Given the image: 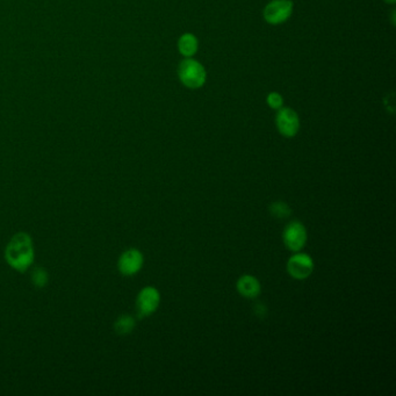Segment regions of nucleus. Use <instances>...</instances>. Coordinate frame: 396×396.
<instances>
[{"label":"nucleus","instance_id":"obj_1","mask_svg":"<svg viewBox=\"0 0 396 396\" xmlns=\"http://www.w3.org/2000/svg\"><path fill=\"white\" fill-rule=\"evenodd\" d=\"M5 261L11 268L25 273L33 266L35 261V247L31 235L20 231L13 235L5 247Z\"/></svg>","mask_w":396,"mask_h":396},{"label":"nucleus","instance_id":"obj_2","mask_svg":"<svg viewBox=\"0 0 396 396\" xmlns=\"http://www.w3.org/2000/svg\"><path fill=\"white\" fill-rule=\"evenodd\" d=\"M178 76L182 84L192 90L203 88L207 79L206 69L192 57H186L180 62Z\"/></svg>","mask_w":396,"mask_h":396},{"label":"nucleus","instance_id":"obj_3","mask_svg":"<svg viewBox=\"0 0 396 396\" xmlns=\"http://www.w3.org/2000/svg\"><path fill=\"white\" fill-rule=\"evenodd\" d=\"M161 293L153 286L142 288L136 298V312L139 318H149L158 309Z\"/></svg>","mask_w":396,"mask_h":396},{"label":"nucleus","instance_id":"obj_4","mask_svg":"<svg viewBox=\"0 0 396 396\" xmlns=\"http://www.w3.org/2000/svg\"><path fill=\"white\" fill-rule=\"evenodd\" d=\"M143 264L144 256L142 252L136 247H130L120 254L118 259V271L123 277H132L142 270Z\"/></svg>","mask_w":396,"mask_h":396},{"label":"nucleus","instance_id":"obj_5","mask_svg":"<svg viewBox=\"0 0 396 396\" xmlns=\"http://www.w3.org/2000/svg\"><path fill=\"white\" fill-rule=\"evenodd\" d=\"M293 3L291 0H272L263 11L264 20L270 25H281L292 17Z\"/></svg>","mask_w":396,"mask_h":396},{"label":"nucleus","instance_id":"obj_6","mask_svg":"<svg viewBox=\"0 0 396 396\" xmlns=\"http://www.w3.org/2000/svg\"><path fill=\"white\" fill-rule=\"evenodd\" d=\"M307 231L306 227L301 222L299 221H292L285 227L284 233H282V240L288 250L293 252H299L301 251L302 247H305L307 243Z\"/></svg>","mask_w":396,"mask_h":396},{"label":"nucleus","instance_id":"obj_7","mask_svg":"<svg viewBox=\"0 0 396 396\" xmlns=\"http://www.w3.org/2000/svg\"><path fill=\"white\" fill-rule=\"evenodd\" d=\"M275 125L281 135L288 139L294 137L300 129V119H299L298 113L295 112L294 109L281 107L280 109H278Z\"/></svg>","mask_w":396,"mask_h":396},{"label":"nucleus","instance_id":"obj_8","mask_svg":"<svg viewBox=\"0 0 396 396\" xmlns=\"http://www.w3.org/2000/svg\"><path fill=\"white\" fill-rule=\"evenodd\" d=\"M287 271L292 278L303 280L312 275L314 271V261L308 254L296 252L287 261Z\"/></svg>","mask_w":396,"mask_h":396},{"label":"nucleus","instance_id":"obj_9","mask_svg":"<svg viewBox=\"0 0 396 396\" xmlns=\"http://www.w3.org/2000/svg\"><path fill=\"white\" fill-rule=\"evenodd\" d=\"M238 291L244 298H257L261 292V282L254 275H242L238 280Z\"/></svg>","mask_w":396,"mask_h":396},{"label":"nucleus","instance_id":"obj_10","mask_svg":"<svg viewBox=\"0 0 396 396\" xmlns=\"http://www.w3.org/2000/svg\"><path fill=\"white\" fill-rule=\"evenodd\" d=\"M199 48V41L197 36L192 33H185L182 35L178 41V49L184 57H192L197 54Z\"/></svg>","mask_w":396,"mask_h":396},{"label":"nucleus","instance_id":"obj_11","mask_svg":"<svg viewBox=\"0 0 396 396\" xmlns=\"http://www.w3.org/2000/svg\"><path fill=\"white\" fill-rule=\"evenodd\" d=\"M136 327L135 318L128 314H122L114 322V332L119 336H127L134 332Z\"/></svg>","mask_w":396,"mask_h":396},{"label":"nucleus","instance_id":"obj_12","mask_svg":"<svg viewBox=\"0 0 396 396\" xmlns=\"http://www.w3.org/2000/svg\"><path fill=\"white\" fill-rule=\"evenodd\" d=\"M31 280L36 288H43L48 285L49 275L46 268L42 266H36L32 270Z\"/></svg>","mask_w":396,"mask_h":396},{"label":"nucleus","instance_id":"obj_13","mask_svg":"<svg viewBox=\"0 0 396 396\" xmlns=\"http://www.w3.org/2000/svg\"><path fill=\"white\" fill-rule=\"evenodd\" d=\"M270 213H271L272 217H275V219H287L291 215L292 210L291 207L288 206L287 203H284V201H275L270 206Z\"/></svg>","mask_w":396,"mask_h":396},{"label":"nucleus","instance_id":"obj_14","mask_svg":"<svg viewBox=\"0 0 396 396\" xmlns=\"http://www.w3.org/2000/svg\"><path fill=\"white\" fill-rule=\"evenodd\" d=\"M266 102H268V105L270 106L272 109H277V111L278 109H280L282 105H284V98H282L280 93H278V92L268 93Z\"/></svg>","mask_w":396,"mask_h":396},{"label":"nucleus","instance_id":"obj_15","mask_svg":"<svg viewBox=\"0 0 396 396\" xmlns=\"http://www.w3.org/2000/svg\"><path fill=\"white\" fill-rule=\"evenodd\" d=\"M256 313H257L258 316H265L266 314V307H264L263 305H258L256 306Z\"/></svg>","mask_w":396,"mask_h":396},{"label":"nucleus","instance_id":"obj_16","mask_svg":"<svg viewBox=\"0 0 396 396\" xmlns=\"http://www.w3.org/2000/svg\"><path fill=\"white\" fill-rule=\"evenodd\" d=\"M385 1L388 4H394L395 3L396 0H385Z\"/></svg>","mask_w":396,"mask_h":396}]
</instances>
